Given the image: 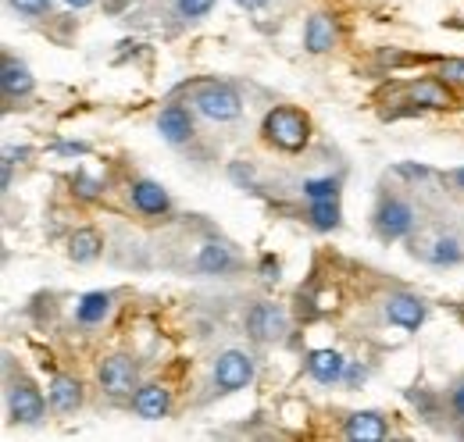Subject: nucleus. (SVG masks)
Instances as JSON below:
<instances>
[{
  "label": "nucleus",
  "instance_id": "obj_1",
  "mask_svg": "<svg viewBox=\"0 0 464 442\" xmlns=\"http://www.w3.org/2000/svg\"><path fill=\"white\" fill-rule=\"evenodd\" d=\"M261 132H265V139L268 143H276L279 150H304L307 147V136H311V125H307V118L300 114V110L293 108H276L265 114V125H261Z\"/></svg>",
  "mask_w": 464,
  "mask_h": 442
},
{
  "label": "nucleus",
  "instance_id": "obj_2",
  "mask_svg": "<svg viewBox=\"0 0 464 442\" xmlns=\"http://www.w3.org/2000/svg\"><path fill=\"white\" fill-rule=\"evenodd\" d=\"M411 254L421 257L425 264L432 268H450V264H461L464 250L454 235H443V232H425V235H414L411 239Z\"/></svg>",
  "mask_w": 464,
  "mask_h": 442
},
{
  "label": "nucleus",
  "instance_id": "obj_3",
  "mask_svg": "<svg viewBox=\"0 0 464 442\" xmlns=\"http://www.w3.org/2000/svg\"><path fill=\"white\" fill-rule=\"evenodd\" d=\"M193 104H197V110H200L208 121H236L239 110H243L239 97L232 93L229 86H218V82L200 86L197 97H193Z\"/></svg>",
  "mask_w": 464,
  "mask_h": 442
},
{
  "label": "nucleus",
  "instance_id": "obj_4",
  "mask_svg": "<svg viewBox=\"0 0 464 442\" xmlns=\"http://www.w3.org/2000/svg\"><path fill=\"white\" fill-rule=\"evenodd\" d=\"M211 375H215V386L222 389V392L246 389V382L254 379V357L243 353V350H226V353H218Z\"/></svg>",
  "mask_w": 464,
  "mask_h": 442
},
{
  "label": "nucleus",
  "instance_id": "obj_5",
  "mask_svg": "<svg viewBox=\"0 0 464 442\" xmlns=\"http://www.w3.org/2000/svg\"><path fill=\"white\" fill-rule=\"evenodd\" d=\"M7 410H11V421H18V425H40L47 403L33 382H14L7 389Z\"/></svg>",
  "mask_w": 464,
  "mask_h": 442
},
{
  "label": "nucleus",
  "instance_id": "obj_6",
  "mask_svg": "<svg viewBox=\"0 0 464 442\" xmlns=\"http://www.w3.org/2000/svg\"><path fill=\"white\" fill-rule=\"evenodd\" d=\"M286 329H290V318H286V311L279 303H254L250 314H246V332L254 339H261V342L283 339Z\"/></svg>",
  "mask_w": 464,
  "mask_h": 442
},
{
  "label": "nucleus",
  "instance_id": "obj_7",
  "mask_svg": "<svg viewBox=\"0 0 464 442\" xmlns=\"http://www.w3.org/2000/svg\"><path fill=\"white\" fill-rule=\"evenodd\" d=\"M97 379H101V389L108 392V396H132V389H140V371H136V364L129 360V357H108L104 364H101V371H97Z\"/></svg>",
  "mask_w": 464,
  "mask_h": 442
},
{
  "label": "nucleus",
  "instance_id": "obj_8",
  "mask_svg": "<svg viewBox=\"0 0 464 442\" xmlns=\"http://www.w3.org/2000/svg\"><path fill=\"white\" fill-rule=\"evenodd\" d=\"M386 318H390V325L418 332V325L425 322V303L418 296H411V293H390L386 296Z\"/></svg>",
  "mask_w": 464,
  "mask_h": 442
},
{
  "label": "nucleus",
  "instance_id": "obj_9",
  "mask_svg": "<svg viewBox=\"0 0 464 442\" xmlns=\"http://www.w3.org/2000/svg\"><path fill=\"white\" fill-rule=\"evenodd\" d=\"M375 225L382 232V239H401V235H407L414 228V211H411V204H404V200H386L379 207Z\"/></svg>",
  "mask_w": 464,
  "mask_h": 442
},
{
  "label": "nucleus",
  "instance_id": "obj_10",
  "mask_svg": "<svg viewBox=\"0 0 464 442\" xmlns=\"http://www.w3.org/2000/svg\"><path fill=\"white\" fill-rule=\"evenodd\" d=\"M307 371H311L314 382L336 386V382L343 379V371H347V360H343L340 350H311V353H307Z\"/></svg>",
  "mask_w": 464,
  "mask_h": 442
},
{
  "label": "nucleus",
  "instance_id": "obj_11",
  "mask_svg": "<svg viewBox=\"0 0 464 442\" xmlns=\"http://www.w3.org/2000/svg\"><path fill=\"white\" fill-rule=\"evenodd\" d=\"M386 418L379 414V410H357V414H350L347 425H343V436L353 442H379L386 439Z\"/></svg>",
  "mask_w": 464,
  "mask_h": 442
},
{
  "label": "nucleus",
  "instance_id": "obj_12",
  "mask_svg": "<svg viewBox=\"0 0 464 442\" xmlns=\"http://www.w3.org/2000/svg\"><path fill=\"white\" fill-rule=\"evenodd\" d=\"M172 407V396L165 386H140L132 392V410L143 418V421H161Z\"/></svg>",
  "mask_w": 464,
  "mask_h": 442
},
{
  "label": "nucleus",
  "instance_id": "obj_13",
  "mask_svg": "<svg viewBox=\"0 0 464 442\" xmlns=\"http://www.w3.org/2000/svg\"><path fill=\"white\" fill-rule=\"evenodd\" d=\"M304 47L311 54H329L336 47V22L329 14H311L304 25Z\"/></svg>",
  "mask_w": 464,
  "mask_h": 442
},
{
  "label": "nucleus",
  "instance_id": "obj_14",
  "mask_svg": "<svg viewBox=\"0 0 464 442\" xmlns=\"http://www.w3.org/2000/svg\"><path fill=\"white\" fill-rule=\"evenodd\" d=\"M411 101L418 108H432V110L454 108V93L447 90V79H418L411 86Z\"/></svg>",
  "mask_w": 464,
  "mask_h": 442
},
{
  "label": "nucleus",
  "instance_id": "obj_15",
  "mask_svg": "<svg viewBox=\"0 0 464 442\" xmlns=\"http://www.w3.org/2000/svg\"><path fill=\"white\" fill-rule=\"evenodd\" d=\"M129 197H132V207H136V211H143V215H165V211L172 207L169 193H165L158 182H150V178H143V182H132Z\"/></svg>",
  "mask_w": 464,
  "mask_h": 442
},
{
  "label": "nucleus",
  "instance_id": "obj_16",
  "mask_svg": "<svg viewBox=\"0 0 464 442\" xmlns=\"http://www.w3.org/2000/svg\"><path fill=\"white\" fill-rule=\"evenodd\" d=\"M47 399H51V407H54L58 414H75V410L82 407V386H79V379H72V375H54V382L47 389Z\"/></svg>",
  "mask_w": 464,
  "mask_h": 442
},
{
  "label": "nucleus",
  "instance_id": "obj_17",
  "mask_svg": "<svg viewBox=\"0 0 464 442\" xmlns=\"http://www.w3.org/2000/svg\"><path fill=\"white\" fill-rule=\"evenodd\" d=\"M158 132L169 139V143H186L193 136V118L182 104H169V108L158 114Z\"/></svg>",
  "mask_w": 464,
  "mask_h": 442
},
{
  "label": "nucleus",
  "instance_id": "obj_18",
  "mask_svg": "<svg viewBox=\"0 0 464 442\" xmlns=\"http://www.w3.org/2000/svg\"><path fill=\"white\" fill-rule=\"evenodd\" d=\"M0 86H4V97H25V93H33V72L22 61L4 57V64H0Z\"/></svg>",
  "mask_w": 464,
  "mask_h": 442
},
{
  "label": "nucleus",
  "instance_id": "obj_19",
  "mask_svg": "<svg viewBox=\"0 0 464 442\" xmlns=\"http://www.w3.org/2000/svg\"><path fill=\"white\" fill-rule=\"evenodd\" d=\"M101 250H104V239H101L97 228H79V232H72V239H68V257H72L75 264L97 261Z\"/></svg>",
  "mask_w": 464,
  "mask_h": 442
},
{
  "label": "nucleus",
  "instance_id": "obj_20",
  "mask_svg": "<svg viewBox=\"0 0 464 442\" xmlns=\"http://www.w3.org/2000/svg\"><path fill=\"white\" fill-rule=\"evenodd\" d=\"M232 264H236V257H232V250L226 243H204L200 246V257H197V268L200 272H208V275H222V272H229Z\"/></svg>",
  "mask_w": 464,
  "mask_h": 442
},
{
  "label": "nucleus",
  "instance_id": "obj_21",
  "mask_svg": "<svg viewBox=\"0 0 464 442\" xmlns=\"http://www.w3.org/2000/svg\"><path fill=\"white\" fill-rule=\"evenodd\" d=\"M108 311H111V296H108V293H86V296L79 300V307H75V318H79L82 325H97V322L108 318Z\"/></svg>",
  "mask_w": 464,
  "mask_h": 442
},
{
  "label": "nucleus",
  "instance_id": "obj_22",
  "mask_svg": "<svg viewBox=\"0 0 464 442\" xmlns=\"http://www.w3.org/2000/svg\"><path fill=\"white\" fill-rule=\"evenodd\" d=\"M311 225L329 232L340 225V207H336V197L333 200H311Z\"/></svg>",
  "mask_w": 464,
  "mask_h": 442
},
{
  "label": "nucleus",
  "instance_id": "obj_23",
  "mask_svg": "<svg viewBox=\"0 0 464 442\" xmlns=\"http://www.w3.org/2000/svg\"><path fill=\"white\" fill-rule=\"evenodd\" d=\"M336 189H340L336 178H307V182H304V197H307V200H333Z\"/></svg>",
  "mask_w": 464,
  "mask_h": 442
},
{
  "label": "nucleus",
  "instance_id": "obj_24",
  "mask_svg": "<svg viewBox=\"0 0 464 442\" xmlns=\"http://www.w3.org/2000/svg\"><path fill=\"white\" fill-rule=\"evenodd\" d=\"M72 186H75V193H79L82 200H97V197H101V182H97V178H90L86 171H75Z\"/></svg>",
  "mask_w": 464,
  "mask_h": 442
},
{
  "label": "nucleus",
  "instance_id": "obj_25",
  "mask_svg": "<svg viewBox=\"0 0 464 442\" xmlns=\"http://www.w3.org/2000/svg\"><path fill=\"white\" fill-rule=\"evenodd\" d=\"M175 7L182 18H204L215 7V0H175Z\"/></svg>",
  "mask_w": 464,
  "mask_h": 442
},
{
  "label": "nucleus",
  "instance_id": "obj_26",
  "mask_svg": "<svg viewBox=\"0 0 464 442\" xmlns=\"http://www.w3.org/2000/svg\"><path fill=\"white\" fill-rule=\"evenodd\" d=\"M440 75H443L447 82H454V86H464V57H447V61L440 64Z\"/></svg>",
  "mask_w": 464,
  "mask_h": 442
},
{
  "label": "nucleus",
  "instance_id": "obj_27",
  "mask_svg": "<svg viewBox=\"0 0 464 442\" xmlns=\"http://www.w3.org/2000/svg\"><path fill=\"white\" fill-rule=\"evenodd\" d=\"M18 14H29V18H36V14H44L47 7H51V0H7Z\"/></svg>",
  "mask_w": 464,
  "mask_h": 442
},
{
  "label": "nucleus",
  "instance_id": "obj_28",
  "mask_svg": "<svg viewBox=\"0 0 464 442\" xmlns=\"http://www.w3.org/2000/svg\"><path fill=\"white\" fill-rule=\"evenodd\" d=\"M261 278H265L268 285H272V282H279V261H276L272 254H268V257L261 261Z\"/></svg>",
  "mask_w": 464,
  "mask_h": 442
},
{
  "label": "nucleus",
  "instance_id": "obj_29",
  "mask_svg": "<svg viewBox=\"0 0 464 442\" xmlns=\"http://www.w3.org/2000/svg\"><path fill=\"white\" fill-rule=\"evenodd\" d=\"M450 410H454V414L464 421V382H458V386H454V392H450Z\"/></svg>",
  "mask_w": 464,
  "mask_h": 442
},
{
  "label": "nucleus",
  "instance_id": "obj_30",
  "mask_svg": "<svg viewBox=\"0 0 464 442\" xmlns=\"http://www.w3.org/2000/svg\"><path fill=\"white\" fill-rule=\"evenodd\" d=\"M58 150L61 154H86V147H82V143H61Z\"/></svg>",
  "mask_w": 464,
  "mask_h": 442
},
{
  "label": "nucleus",
  "instance_id": "obj_31",
  "mask_svg": "<svg viewBox=\"0 0 464 442\" xmlns=\"http://www.w3.org/2000/svg\"><path fill=\"white\" fill-rule=\"evenodd\" d=\"M236 4H239V7H246V11H261L268 0H236Z\"/></svg>",
  "mask_w": 464,
  "mask_h": 442
},
{
  "label": "nucleus",
  "instance_id": "obj_32",
  "mask_svg": "<svg viewBox=\"0 0 464 442\" xmlns=\"http://www.w3.org/2000/svg\"><path fill=\"white\" fill-rule=\"evenodd\" d=\"M125 4H129V0H104V11H111V14H118V11L125 7Z\"/></svg>",
  "mask_w": 464,
  "mask_h": 442
},
{
  "label": "nucleus",
  "instance_id": "obj_33",
  "mask_svg": "<svg viewBox=\"0 0 464 442\" xmlns=\"http://www.w3.org/2000/svg\"><path fill=\"white\" fill-rule=\"evenodd\" d=\"M64 4H68V7H75V11H82V7H90L93 0H64Z\"/></svg>",
  "mask_w": 464,
  "mask_h": 442
},
{
  "label": "nucleus",
  "instance_id": "obj_34",
  "mask_svg": "<svg viewBox=\"0 0 464 442\" xmlns=\"http://www.w3.org/2000/svg\"><path fill=\"white\" fill-rule=\"evenodd\" d=\"M454 182H458V186H464V168H458V171H454Z\"/></svg>",
  "mask_w": 464,
  "mask_h": 442
}]
</instances>
